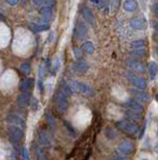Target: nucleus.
Wrapping results in <instances>:
<instances>
[{
  "mask_svg": "<svg viewBox=\"0 0 158 160\" xmlns=\"http://www.w3.org/2000/svg\"><path fill=\"white\" fill-rule=\"evenodd\" d=\"M7 133H8V137H9V140H10L13 148L15 149V151L19 152L20 151V146H21L20 142L23 140L24 136H25L24 130L19 128L17 126L10 125L7 127Z\"/></svg>",
  "mask_w": 158,
  "mask_h": 160,
  "instance_id": "f257e3e1",
  "label": "nucleus"
},
{
  "mask_svg": "<svg viewBox=\"0 0 158 160\" xmlns=\"http://www.w3.org/2000/svg\"><path fill=\"white\" fill-rule=\"evenodd\" d=\"M116 126L117 127V129L122 131L123 133L130 135V136H135L138 134V132H139V128H138V126L134 123V122L127 120V119L117 121Z\"/></svg>",
  "mask_w": 158,
  "mask_h": 160,
  "instance_id": "f03ea898",
  "label": "nucleus"
},
{
  "mask_svg": "<svg viewBox=\"0 0 158 160\" xmlns=\"http://www.w3.org/2000/svg\"><path fill=\"white\" fill-rule=\"evenodd\" d=\"M5 121L10 125L17 126V127H19V128H21L23 130L25 129V127H26L25 118H24L23 116H21L20 114L16 113V112H11V113L7 114L6 117H5Z\"/></svg>",
  "mask_w": 158,
  "mask_h": 160,
  "instance_id": "7ed1b4c3",
  "label": "nucleus"
},
{
  "mask_svg": "<svg viewBox=\"0 0 158 160\" xmlns=\"http://www.w3.org/2000/svg\"><path fill=\"white\" fill-rule=\"evenodd\" d=\"M71 88H72V90L80 92V93H82V94H84V95L89 96V97H92V96L94 95V89L90 85H88L87 83H84V82L73 81L71 84Z\"/></svg>",
  "mask_w": 158,
  "mask_h": 160,
  "instance_id": "20e7f679",
  "label": "nucleus"
},
{
  "mask_svg": "<svg viewBox=\"0 0 158 160\" xmlns=\"http://www.w3.org/2000/svg\"><path fill=\"white\" fill-rule=\"evenodd\" d=\"M55 101H56V108L59 112H66L69 107V99L65 94L62 93L60 90L56 93L55 96Z\"/></svg>",
  "mask_w": 158,
  "mask_h": 160,
  "instance_id": "39448f33",
  "label": "nucleus"
},
{
  "mask_svg": "<svg viewBox=\"0 0 158 160\" xmlns=\"http://www.w3.org/2000/svg\"><path fill=\"white\" fill-rule=\"evenodd\" d=\"M125 76L127 77V79L130 81L133 85L135 87H137L138 89H140V90H143V89H145L147 87V83L146 81L143 78H140L136 76L135 74H133L131 72H126L125 73Z\"/></svg>",
  "mask_w": 158,
  "mask_h": 160,
  "instance_id": "423d86ee",
  "label": "nucleus"
},
{
  "mask_svg": "<svg viewBox=\"0 0 158 160\" xmlns=\"http://www.w3.org/2000/svg\"><path fill=\"white\" fill-rule=\"evenodd\" d=\"M126 66L131 69L132 71L137 73H143L145 71V66L141 61L134 59V58H128L126 60Z\"/></svg>",
  "mask_w": 158,
  "mask_h": 160,
  "instance_id": "0eeeda50",
  "label": "nucleus"
},
{
  "mask_svg": "<svg viewBox=\"0 0 158 160\" xmlns=\"http://www.w3.org/2000/svg\"><path fill=\"white\" fill-rule=\"evenodd\" d=\"M88 27L83 21H78L75 26V36L79 40H84L88 36Z\"/></svg>",
  "mask_w": 158,
  "mask_h": 160,
  "instance_id": "6e6552de",
  "label": "nucleus"
},
{
  "mask_svg": "<svg viewBox=\"0 0 158 160\" xmlns=\"http://www.w3.org/2000/svg\"><path fill=\"white\" fill-rule=\"evenodd\" d=\"M29 27L33 32H42L49 29L50 24L49 22H47L41 18L40 20H37L35 22H30Z\"/></svg>",
  "mask_w": 158,
  "mask_h": 160,
  "instance_id": "1a4fd4ad",
  "label": "nucleus"
},
{
  "mask_svg": "<svg viewBox=\"0 0 158 160\" xmlns=\"http://www.w3.org/2000/svg\"><path fill=\"white\" fill-rule=\"evenodd\" d=\"M118 151L122 154H131L134 151V145L129 140H123L122 142L118 145Z\"/></svg>",
  "mask_w": 158,
  "mask_h": 160,
  "instance_id": "9d476101",
  "label": "nucleus"
},
{
  "mask_svg": "<svg viewBox=\"0 0 158 160\" xmlns=\"http://www.w3.org/2000/svg\"><path fill=\"white\" fill-rule=\"evenodd\" d=\"M81 13H82L83 17L90 23V25L95 26V24H97V20H95L93 11L90 10L88 6H83L82 8H81Z\"/></svg>",
  "mask_w": 158,
  "mask_h": 160,
  "instance_id": "9b49d317",
  "label": "nucleus"
},
{
  "mask_svg": "<svg viewBox=\"0 0 158 160\" xmlns=\"http://www.w3.org/2000/svg\"><path fill=\"white\" fill-rule=\"evenodd\" d=\"M130 26L133 29L142 30L146 26V21L143 17H134L130 20Z\"/></svg>",
  "mask_w": 158,
  "mask_h": 160,
  "instance_id": "f8f14e48",
  "label": "nucleus"
},
{
  "mask_svg": "<svg viewBox=\"0 0 158 160\" xmlns=\"http://www.w3.org/2000/svg\"><path fill=\"white\" fill-rule=\"evenodd\" d=\"M130 92L134 95L135 99L139 102H142V103H146L150 100V96L148 95L147 93L143 92L141 90H137V89H130Z\"/></svg>",
  "mask_w": 158,
  "mask_h": 160,
  "instance_id": "ddd939ff",
  "label": "nucleus"
},
{
  "mask_svg": "<svg viewBox=\"0 0 158 160\" xmlns=\"http://www.w3.org/2000/svg\"><path fill=\"white\" fill-rule=\"evenodd\" d=\"M38 141L42 146L45 147H50L52 145V140L46 131H40L39 134H38Z\"/></svg>",
  "mask_w": 158,
  "mask_h": 160,
  "instance_id": "4468645a",
  "label": "nucleus"
},
{
  "mask_svg": "<svg viewBox=\"0 0 158 160\" xmlns=\"http://www.w3.org/2000/svg\"><path fill=\"white\" fill-rule=\"evenodd\" d=\"M32 100V96L30 93H22L17 98V103L21 107H27L30 105Z\"/></svg>",
  "mask_w": 158,
  "mask_h": 160,
  "instance_id": "2eb2a0df",
  "label": "nucleus"
},
{
  "mask_svg": "<svg viewBox=\"0 0 158 160\" xmlns=\"http://www.w3.org/2000/svg\"><path fill=\"white\" fill-rule=\"evenodd\" d=\"M40 13L42 15V19L49 22L50 19L53 17V6L52 5H46L40 8Z\"/></svg>",
  "mask_w": 158,
  "mask_h": 160,
  "instance_id": "dca6fc26",
  "label": "nucleus"
},
{
  "mask_svg": "<svg viewBox=\"0 0 158 160\" xmlns=\"http://www.w3.org/2000/svg\"><path fill=\"white\" fill-rule=\"evenodd\" d=\"M33 85H34V80L32 78H26L20 83V90L22 93H29Z\"/></svg>",
  "mask_w": 158,
  "mask_h": 160,
  "instance_id": "f3484780",
  "label": "nucleus"
},
{
  "mask_svg": "<svg viewBox=\"0 0 158 160\" xmlns=\"http://www.w3.org/2000/svg\"><path fill=\"white\" fill-rule=\"evenodd\" d=\"M124 105H125L126 107H128L129 110L137 112V113H139V114L143 111V106L140 104V103H137L134 100H127L125 103H124Z\"/></svg>",
  "mask_w": 158,
  "mask_h": 160,
  "instance_id": "a211bd4d",
  "label": "nucleus"
},
{
  "mask_svg": "<svg viewBox=\"0 0 158 160\" xmlns=\"http://www.w3.org/2000/svg\"><path fill=\"white\" fill-rule=\"evenodd\" d=\"M89 68H90V66H89L88 62H86L84 60L77 61V62L74 64V70L77 72H81V73L87 72Z\"/></svg>",
  "mask_w": 158,
  "mask_h": 160,
  "instance_id": "6ab92c4d",
  "label": "nucleus"
},
{
  "mask_svg": "<svg viewBox=\"0 0 158 160\" xmlns=\"http://www.w3.org/2000/svg\"><path fill=\"white\" fill-rule=\"evenodd\" d=\"M59 90L63 93V94H65V95L67 96V97H71V95H72V93H73V90H72V88H71V86L69 85L68 83H67L66 81H62L61 82V84H60V89Z\"/></svg>",
  "mask_w": 158,
  "mask_h": 160,
  "instance_id": "aec40b11",
  "label": "nucleus"
},
{
  "mask_svg": "<svg viewBox=\"0 0 158 160\" xmlns=\"http://www.w3.org/2000/svg\"><path fill=\"white\" fill-rule=\"evenodd\" d=\"M34 149H35V154H36L38 160H48L44 149H43L39 144H35Z\"/></svg>",
  "mask_w": 158,
  "mask_h": 160,
  "instance_id": "412c9836",
  "label": "nucleus"
},
{
  "mask_svg": "<svg viewBox=\"0 0 158 160\" xmlns=\"http://www.w3.org/2000/svg\"><path fill=\"white\" fill-rule=\"evenodd\" d=\"M125 115L127 116L128 119H131L133 121H141L142 120V116L139 113H137V112H134L132 110H129V109H127L125 111Z\"/></svg>",
  "mask_w": 158,
  "mask_h": 160,
  "instance_id": "4be33fe9",
  "label": "nucleus"
},
{
  "mask_svg": "<svg viewBox=\"0 0 158 160\" xmlns=\"http://www.w3.org/2000/svg\"><path fill=\"white\" fill-rule=\"evenodd\" d=\"M123 7L128 12H133L137 8V2L133 0H127L123 3Z\"/></svg>",
  "mask_w": 158,
  "mask_h": 160,
  "instance_id": "5701e85b",
  "label": "nucleus"
},
{
  "mask_svg": "<svg viewBox=\"0 0 158 160\" xmlns=\"http://www.w3.org/2000/svg\"><path fill=\"white\" fill-rule=\"evenodd\" d=\"M146 46V41L142 40V39H138V40H134L131 42V47L132 49H139V48H145Z\"/></svg>",
  "mask_w": 158,
  "mask_h": 160,
  "instance_id": "b1692460",
  "label": "nucleus"
},
{
  "mask_svg": "<svg viewBox=\"0 0 158 160\" xmlns=\"http://www.w3.org/2000/svg\"><path fill=\"white\" fill-rule=\"evenodd\" d=\"M148 70H149V74H150V77L151 79L153 80L155 78L156 74H157V65L155 62H153V61H151V62L149 63V65H148Z\"/></svg>",
  "mask_w": 158,
  "mask_h": 160,
  "instance_id": "393cba45",
  "label": "nucleus"
},
{
  "mask_svg": "<svg viewBox=\"0 0 158 160\" xmlns=\"http://www.w3.org/2000/svg\"><path fill=\"white\" fill-rule=\"evenodd\" d=\"M131 54L135 57H145L147 54V50L145 48H139V49H134L131 51Z\"/></svg>",
  "mask_w": 158,
  "mask_h": 160,
  "instance_id": "a878e982",
  "label": "nucleus"
},
{
  "mask_svg": "<svg viewBox=\"0 0 158 160\" xmlns=\"http://www.w3.org/2000/svg\"><path fill=\"white\" fill-rule=\"evenodd\" d=\"M20 70L22 71L23 74H25V75H28L30 72H31V65L30 63H28V62H24L20 65Z\"/></svg>",
  "mask_w": 158,
  "mask_h": 160,
  "instance_id": "bb28decb",
  "label": "nucleus"
},
{
  "mask_svg": "<svg viewBox=\"0 0 158 160\" xmlns=\"http://www.w3.org/2000/svg\"><path fill=\"white\" fill-rule=\"evenodd\" d=\"M94 44L92 43V42H90V41H87V42H85V43L83 44V50L86 51V52H88V53H93L94 52Z\"/></svg>",
  "mask_w": 158,
  "mask_h": 160,
  "instance_id": "cd10ccee",
  "label": "nucleus"
},
{
  "mask_svg": "<svg viewBox=\"0 0 158 160\" xmlns=\"http://www.w3.org/2000/svg\"><path fill=\"white\" fill-rule=\"evenodd\" d=\"M46 118H47V123H48V125H49L52 129L55 128V127H56V122H55V119H54V117H53V115L47 114Z\"/></svg>",
  "mask_w": 158,
  "mask_h": 160,
  "instance_id": "c85d7f7f",
  "label": "nucleus"
},
{
  "mask_svg": "<svg viewBox=\"0 0 158 160\" xmlns=\"http://www.w3.org/2000/svg\"><path fill=\"white\" fill-rule=\"evenodd\" d=\"M59 67H60V60H59V58H57L54 61V62H53V65H52V73L56 74L57 72H58Z\"/></svg>",
  "mask_w": 158,
  "mask_h": 160,
  "instance_id": "c756f323",
  "label": "nucleus"
},
{
  "mask_svg": "<svg viewBox=\"0 0 158 160\" xmlns=\"http://www.w3.org/2000/svg\"><path fill=\"white\" fill-rule=\"evenodd\" d=\"M30 106L32 107L33 110H37L38 107H39V101H38L36 98H32L31 103H30Z\"/></svg>",
  "mask_w": 158,
  "mask_h": 160,
  "instance_id": "7c9ffc66",
  "label": "nucleus"
},
{
  "mask_svg": "<svg viewBox=\"0 0 158 160\" xmlns=\"http://www.w3.org/2000/svg\"><path fill=\"white\" fill-rule=\"evenodd\" d=\"M22 160H30L29 159V151L26 147L22 149Z\"/></svg>",
  "mask_w": 158,
  "mask_h": 160,
  "instance_id": "2f4dec72",
  "label": "nucleus"
},
{
  "mask_svg": "<svg viewBox=\"0 0 158 160\" xmlns=\"http://www.w3.org/2000/svg\"><path fill=\"white\" fill-rule=\"evenodd\" d=\"M66 128H67V130L68 131H70V133L72 134V136H75V134H76V131H75V129L73 128V127H72L68 122H66Z\"/></svg>",
  "mask_w": 158,
  "mask_h": 160,
  "instance_id": "473e14b6",
  "label": "nucleus"
},
{
  "mask_svg": "<svg viewBox=\"0 0 158 160\" xmlns=\"http://www.w3.org/2000/svg\"><path fill=\"white\" fill-rule=\"evenodd\" d=\"M107 130H108V131H109V133L105 132V134H107V136H108V138H111V139H113L114 137H116V133H114L113 129H112V128H108Z\"/></svg>",
  "mask_w": 158,
  "mask_h": 160,
  "instance_id": "72a5a7b5",
  "label": "nucleus"
},
{
  "mask_svg": "<svg viewBox=\"0 0 158 160\" xmlns=\"http://www.w3.org/2000/svg\"><path fill=\"white\" fill-rule=\"evenodd\" d=\"M45 66H44V64H41L40 65V67H39V75H40V77H44V75H45Z\"/></svg>",
  "mask_w": 158,
  "mask_h": 160,
  "instance_id": "f704fd0d",
  "label": "nucleus"
},
{
  "mask_svg": "<svg viewBox=\"0 0 158 160\" xmlns=\"http://www.w3.org/2000/svg\"><path fill=\"white\" fill-rule=\"evenodd\" d=\"M7 3L10 4L11 6H15L19 3V1H17V0H7Z\"/></svg>",
  "mask_w": 158,
  "mask_h": 160,
  "instance_id": "c9c22d12",
  "label": "nucleus"
},
{
  "mask_svg": "<svg viewBox=\"0 0 158 160\" xmlns=\"http://www.w3.org/2000/svg\"><path fill=\"white\" fill-rule=\"evenodd\" d=\"M153 11H154L155 15L158 17V2H157V3H155L154 5H153Z\"/></svg>",
  "mask_w": 158,
  "mask_h": 160,
  "instance_id": "e433bc0d",
  "label": "nucleus"
},
{
  "mask_svg": "<svg viewBox=\"0 0 158 160\" xmlns=\"http://www.w3.org/2000/svg\"><path fill=\"white\" fill-rule=\"evenodd\" d=\"M74 53L76 54V57H77V56H78V57H80V56L81 55H82V53H81V51L79 50V49H74Z\"/></svg>",
  "mask_w": 158,
  "mask_h": 160,
  "instance_id": "4c0bfd02",
  "label": "nucleus"
},
{
  "mask_svg": "<svg viewBox=\"0 0 158 160\" xmlns=\"http://www.w3.org/2000/svg\"><path fill=\"white\" fill-rule=\"evenodd\" d=\"M114 160H127V159L124 158L123 156H121V155H118V156H116V158H114Z\"/></svg>",
  "mask_w": 158,
  "mask_h": 160,
  "instance_id": "58836bf2",
  "label": "nucleus"
},
{
  "mask_svg": "<svg viewBox=\"0 0 158 160\" xmlns=\"http://www.w3.org/2000/svg\"><path fill=\"white\" fill-rule=\"evenodd\" d=\"M153 27H154L156 33H158V22H154V24H153Z\"/></svg>",
  "mask_w": 158,
  "mask_h": 160,
  "instance_id": "ea45409f",
  "label": "nucleus"
},
{
  "mask_svg": "<svg viewBox=\"0 0 158 160\" xmlns=\"http://www.w3.org/2000/svg\"><path fill=\"white\" fill-rule=\"evenodd\" d=\"M3 18V16H2V14H1V12H0V19H2Z\"/></svg>",
  "mask_w": 158,
  "mask_h": 160,
  "instance_id": "a19ab883",
  "label": "nucleus"
},
{
  "mask_svg": "<svg viewBox=\"0 0 158 160\" xmlns=\"http://www.w3.org/2000/svg\"><path fill=\"white\" fill-rule=\"evenodd\" d=\"M156 99H157V101H158V94H157V97H156Z\"/></svg>",
  "mask_w": 158,
  "mask_h": 160,
  "instance_id": "79ce46f5",
  "label": "nucleus"
},
{
  "mask_svg": "<svg viewBox=\"0 0 158 160\" xmlns=\"http://www.w3.org/2000/svg\"><path fill=\"white\" fill-rule=\"evenodd\" d=\"M142 160H147V159H142Z\"/></svg>",
  "mask_w": 158,
  "mask_h": 160,
  "instance_id": "37998d69",
  "label": "nucleus"
}]
</instances>
